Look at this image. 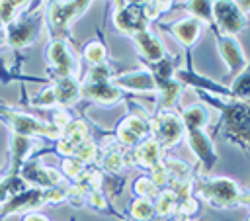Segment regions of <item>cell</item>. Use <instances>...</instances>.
Instances as JSON below:
<instances>
[{"mask_svg": "<svg viewBox=\"0 0 250 221\" xmlns=\"http://www.w3.org/2000/svg\"><path fill=\"white\" fill-rule=\"evenodd\" d=\"M61 168H62V174H64V176L76 180V178L82 174V170H84V162H80V160L74 158V156H66V158H62Z\"/></svg>", "mask_w": 250, "mask_h": 221, "instance_id": "cell-28", "label": "cell"}, {"mask_svg": "<svg viewBox=\"0 0 250 221\" xmlns=\"http://www.w3.org/2000/svg\"><path fill=\"white\" fill-rule=\"evenodd\" d=\"M230 96L232 100H240V102H248L250 98V74L248 68H244L240 74H236L232 88H230Z\"/></svg>", "mask_w": 250, "mask_h": 221, "instance_id": "cell-26", "label": "cell"}, {"mask_svg": "<svg viewBox=\"0 0 250 221\" xmlns=\"http://www.w3.org/2000/svg\"><path fill=\"white\" fill-rule=\"evenodd\" d=\"M111 82L119 90H129V92H145V94H156V84L152 74L146 68L131 70V72H121L111 78Z\"/></svg>", "mask_w": 250, "mask_h": 221, "instance_id": "cell-16", "label": "cell"}, {"mask_svg": "<svg viewBox=\"0 0 250 221\" xmlns=\"http://www.w3.org/2000/svg\"><path fill=\"white\" fill-rule=\"evenodd\" d=\"M160 29L168 31L186 51H189V49L199 41V37H201L205 25H203L197 18L188 16V18L178 20V22H172V23H162Z\"/></svg>", "mask_w": 250, "mask_h": 221, "instance_id": "cell-15", "label": "cell"}, {"mask_svg": "<svg viewBox=\"0 0 250 221\" xmlns=\"http://www.w3.org/2000/svg\"><path fill=\"white\" fill-rule=\"evenodd\" d=\"M45 61L51 66V74L57 78H78L80 59L72 53L64 39H51L45 45Z\"/></svg>", "mask_w": 250, "mask_h": 221, "instance_id": "cell-5", "label": "cell"}, {"mask_svg": "<svg viewBox=\"0 0 250 221\" xmlns=\"http://www.w3.org/2000/svg\"><path fill=\"white\" fill-rule=\"evenodd\" d=\"M70 221H74V219H70Z\"/></svg>", "mask_w": 250, "mask_h": 221, "instance_id": "cell-31", "label": "cell"}, {"mask_svg": "<svg viewBox=\"0 0 250 221\" xmlns=\"http://www.w3.org/2000/svg\"><path fill=\"white\" fill-rule=\"evenodd\" d=\"M21 221H49L45 215H41V213H37V211H29V213H25L23 215V219Z\"/></svg>", "mask_w": 250, "mask_h": 221, "instance_id": "cell-29", "label": "cell"}, {"mask_svg": "<svg viewBox=\"0 0 250 221\" xmlns=\"http://www.w3.org/2000/svg\"><path fill=\"white\" fill-rule=\"evenodd\" d=\"M27 6H29V2H18V0L0 2V33H2L4 27H6L12 20H16Z\"/></svg>", "mask_w": 250, "mask_h": 221, "instance_id": "cell-24", "label": "cell"}, {"mask_svg": "<svg viewBox=\"0 0 250 221\" xmlns=\"http://www.w3.org/2000/svg\"><path fill=\"white\" fill-rule=\"evenodd\" d=\"M148 129L154 135V141H158L162 147H172L184 139V125L180 113L172 110L148 115Z\"/></svg>", "mask_w": 250, "mask_h": 221, "instance_id": "cell-8", "label": "cell"}, {"mask_svg": "<svg viewBox=\"0 0 250 221\" xmlns=\"http://www.w3.org/2000/svg\"><path fill=\"white\" fill-rule=\"evenodd\" d=\"M123 221H133V219H129V217H123Z\"/></svg>", "mask_w": 250, "mask_h": 221, "instance_id": "cell-30", "label": "cell"}, {"mask_svg": "<svg viewBox=\"0 0 250 221\" xmlns=\"http://www.w3.org/2000/svg\"><path fill=\"white\" fill-rule=\"evenodd\" d=\"M131 39H133V43H135V47H137V53H139V57L143 59L145 65L158 63V61L166 55V47H164L162 39H160L158 35L150 33L148 29L135 33Z\"/></svg>", "mask_w": 250, "mask_h": 221, "instance_id": "cell-18", "label": "cell"}, {"mask_svg": "<svg viewBox=\"0 0 250 221\" xmlns=\"http://www.w3.org/2000/svg\"><path fill=\"white\" fill-rule=\"evenodd\" d=\"M203 100L217 108L221 111V121H219V129L223 127L225 137L238 145L242 151L248 149V102H240V100H217L215 96L197 90Z\"/></svg>", "mask_w": 250, "mask_h": 221, "instance_id": "cell-1", "label": "cell"}, {"mask_svg": "<svg viewBox=\"0 0 250 221\" xmlns=\"http://www.w3.org/2000/svg\"><path fill=\"white\" fill-rule=\"evenodd\" d=\"M213 35H215V41H217L219 55H221L223 63L227 65V68H229V76L240 74L244 68H248V59H246V55L242 51V45L238 43L236 37L221 35L215 29H213Z\"/></svg>", "mask_w": 250, "mask_h": 221, "instance_id": "cell-14", "label": "cell"}, {"mask_svg": "<svg viewBox=\"0 0 250 221\" xmlns=\"http://www.w3.org/2000/svg\"><path fill=\"white\" fill-rule=\"evenodd\" d=\"M148 135H150V129H148V115L131 113V115L123 117L121 123L117 125L115 141H117L123 149H133V147H137L139 143H143Z\"/></svg>", "mask_w": 250, "mask_h": 221, "instance_id": "cell-13", "label": "cell"}, {"mask_svg": "<svg viewBox=\"0 0 250 221\" xmlns=\"http://www.w3.org/2000/svg\"><path fill=\"white\" fill-rule=\"evenodd\" d=\"M88 139V127L80 121V119H72L62 131H61V137L57 139V151L66 158V156H72L78 147Z\"/></svg>", "mask_w": 250, "mask_h": 221, "instance_id": "cell-19", "label": "cell"}, {"mask_svg": "<svg viewBox=\"0 0 250 221\" xmlns=\"http://www.w3.org/2000/svg\"><path fill=\"white\" fill-rule=\"evenodd\" d=\"M184 137H186V143L191 149V153L197 156L201 170L205 174L211 172L219 160V155H217V149H215L211 137L201 127H184Z\"/></svg>", "mask_w": 250, "mask_h": 221, "instance_id": "cell-9", "label": "cell"}, {"mask_svg": "<svg viewBox=\"0 0 250 221\" xmlns=\"http://www.w3.org/2000/svg\"><path fill=\"white\" fill-rule=\"evenodd\" d=\"M154 215V203L145 198H137L129 207V219L133 221H150Z\"/></svg>", "mask_w": 250, "mask_h": 221, "instance_id": "cell-25", "label": "cell"}, {"mask_svg": "<svg viewBox=\"0 0 250 221\" xmlns=\"http://www.w3.org/2000/svg\"><path fill=\"white\" fill-rule=\"evenodd\" d=\"M160 156H162V145L154 139H145L143 143H139L137 147L131 149V160L135 166L145 168V170H152L160 164Z\"/></svg>", "mask_w": 250, "mask_h": 221, "instance_id": "cell-20", "label": "cell"}, {"mask_svg": "<svg viewBox=\"0 0 250 221\" xmlns=\"http://www.w3.org/2000/svg\"><path fill=\"white\" fill-rule=\"evenodd\" d=\"M82 61L90 66H98V65L107 63V49L102 43V39H90L82 47Z\"/></svg>", "mask_w": 250, "mask_h": 221, "instance_id": "cell-22", "label": "cell"}, {"mask_svg": "<svg viewBox=\"0 0 250 221\" xmlns=\"http://www.w3.org/2000/svg\"><path fill=\"white\" fill-rule=\"evenodd\" d=\"M195 192L213 207L234 209L240 203H248V192L238 186L232 178H199L195 184Z\"/></svg>", "mask_w": 250, "mask_h": 221, "instance_id": "cell-3", "label": "cell"}, {"mask_svg": "<svg viewBox=\"0 0 250 221\" xmlns=\"http://www.w3.org/2000/svg\"><path fill=\"white\" fill-rule=\"evenodd\" d=\"M113 25L129 37L148 29L150 22L145 14V2H113Z\"/></svg>", "mask_w": 250, "mask_h": 221, "instance_id": "cell-7", "label": "cell"}, {"mask_svg": "<svg viewBox=\"0 0 250 221\" xmlns=\"http://www.w3.org/2000/svg\"><path fill=\"white\" fill-rule=\"evenodd\" d=\"M174 8H184L189 12V16L197 18L205 27H213V14H211V2L205 0H191V2H182L180 6Z\"/></svg>", "mask_w": 250, "mask_h": 221, "instance_id": "cell-23", "label": "cell"}, {"mask_svg": "<svg viewBox=\"0 0 250 221\" xmlns=\"http://www.w3.org/2000/svg\"><path fill=\"white\" fill-rule=\"evenodd\" d=\"M211 14H213V27L217 33L234 37L248 25V16L240 10L238 2H229V0H219L211 2Z\"/></svg>", "mask_w": 250, "mask_h": 221, "instance_id": "cell-6", "label": "cell"}, {"mask_svg": "<svg viewBox=\"0 0 250 221\" xmlns=\"http://www.w3.org/2000/svg\"><path fill=\"white\" fill-rule=\"evenodd\" d=\"M80 98L96 102L100 106H115L125 98V92L119 90L111 80H80Z\"/></svg>", "mask_w": 250, "mask_h": 221, "instance_id": "cell-12", "label": "cell"}, {"mask_svg": "<svg viewBox=\"0 0 250 221\" xmlns=\"http://www.w3.org/2000/svg\"><path fill=\"white\" fill-rule=\"evenodd\" d=\"M92 2H49L45 6V22L51 33V39H64L70 35L72 23L90 8Z\"/></svg>", "mask_w": 250, "mask_h": 221, "instance_id": "cell-4", "label": "cell"}, {"mask_svg": "<svg viewBox=\"0 0 250 221\" xmlns=\"http://www.w3.org/2000/svg\"><path fill=\"white\" fill-rule=\"evenodd\" d=\"M31 149H33L31 137L10 133V172L8 174H20V168L25 162Z\"/></svg>", "mask_w": 250, "mask_h": 221, "instance_id": "cell-21", "label": "cell"}, {"mask_svg": "<svg viewBox=\"0 0 250 221\" xmlns=\"http://www.w3.org/2000/svg\"><path fill=\"white\" fill-rule=\"evenodd\" d=\"M174 80L180 82L182 86H184V84L195 86V88L201 90V92H207V94L215 92V94H221L225 100H232L230 88H227L225 84H215L211 78H205V76L193 72V70H191V65H188V68H176V70H174Z\"/></svg>", "mask_w": 250, "mask_h": 221, "instance_id": "cell-17", "label": "cell"}, {"mask_svg": "<svg viewBox=\"0 0 250 221\" xmlns=\"http://www.w3.org/2000/svg\"><path fill=\"white\" fill-rule=\"evenodd\" d=\"M20 178L23 182L33 184V188H41V190H49V188H57V186H66L64 176H61L57 170L45 166L39 158L27 156L25 162L20 168Z\"/></svg>", "mask_w": 250, "mask_h": 221, "instance_id": "cell-10", "label": "cell"}, {"mask_svg": "<svg viewBox=\"0 0 250 221\" xmlns=\"http://www.w3.org/2000/svg\"><path fill=\"white\" fill-rule=\"evenodd\" d=\"M51 190V188H49ZM49 190H41V188H29V190H21L14 196H10L2 205H0V221L16 215V213H23V211H33L37 207H41L43 203L49 201Z\"/></svg>", "mask_w": 250, "mask_h": 221, "instance_id": "cell-11", "label": "cell"}, {"mask_svg": "<svg viewBox=\"0 0 250 221\" xmlns=\"http://www.w3.org/2000/svg\"><path fill=\"white\" fill-rule=\"evenodd\" d=\"M133 192L137 194V198H145V199H156V196L160 194V190L150 180V176H139L133 182Z\"/></svg>", "mask_w": 250, "mask_h": 221, "instance_id": "cell-27", "label": "cell"}, {"mask_svg": "<svg viewBox=\"0 0 250 221\" xmlns=\"http://www.w3.org/2000/svg\"><path fill=\"white\" fill-rule=\"evenodd\" d=\"M41 10H43V2H29V6L4 27L2 31L4 45L14 51H20L35 43L45 22Z\"/></svg>", "mask_w": 250, "mask_h": 221, "instance_id": "cell-2", "label": "cell"}]
</instances>
